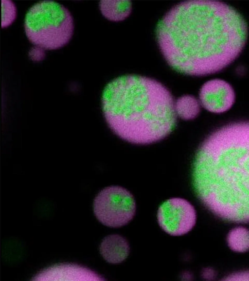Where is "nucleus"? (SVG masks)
<instances>
[{
    "label": "nucleus",
    "instance_id": "16",
    "mask_svg": "<svg viewBox=\"0 0 249 281\" xmlns=\"http://www.w3.org/2000/svg\"><path fill=\"white\" fill-rule=\"evenodd\" d=\"M204 273L205 274V277L206 278H211L214 276V272L213 270H207Z\"/></svg>",
    "mask_w": 249,
    "mask_h": 281
},
{
    "label": "nucleus",
    "instance_id": "11",
    "mask_svg": "<svg viewBox=\"0 0 249 281\" xmlns=\"http://www.w3.org/2000/svg\"><path fill=\"white\" fill-rule=\"evenodd\" d=\"M175 109L176 115L183 120H192L199 114L200 104L194 96L184 95L175 102Z\"/></svg>",
    "mask_w": 249,
    "mask_h": 281
},
{
    "label": "nucleus",
    "instance_id": "12",
    "mask_svg": "<svg viewBox=\"0 0 249 281\" xmlns=\"http://www.w3.org/2000/svg\"><path fill=\"white\" fill-rule=\"evenodd\" d=\"M230 248L237 252H245L249 250V230L238 227L231 230L227 238Z\"/></svg>",
    "mask_w": 249,
    "mask_h": 281
},
{
    "label": "nucleus",
    "instance_id": "2",
    "mask_svg": "<svg viewBox=\"0 0 249 281\" xmlns=\"http://www.w3.org/2000/svg\"><path fill=\"white\" fill-rule=\"evenodd\" d=\"M194 190L219 218L249 222V122L226 125L212 133L195 156Z\"/></svg>",
    "mask_w": 249,
    "mask_h": 281
},
{
    "label": "nucleus",
    "instance_id": "15",
    "mask_svg": "<svg viewBox=\"0 0 249 281\" xmlns=\"http://www.w3.org/2000/svg\"><path fill=\"white\" fill-rule=\"evenodd\" d=\"M44 49L37 47L32 48L30 51L29 55L31 58L34 60H42L45 56Z\"/></svg>",
    "mask_w": 249,
    "mask_h": 281
},
{
    "label": "nucleus",
    "instance_id": "14",
    "mask_svg": "<svg viewBox=\"0 0 249 281\" xmlns=\"http://www.w3.org/2000/svg\"><path fill=\"white\" fill-rule=\"evenodd\" d=\"M225 280L228 281H249V271H242L232 274L227 277Z\"/></svg>",
    "mask_w": 249,
    "mask_h": 281
},
{
    "label": "nucleus",
    "instance_id": "8",
    "mask_svg": "<svg viewBox=\"0 0 249 281\" xmlns=\"http://www.w3.org/2000/svg\"><path fill=\"white\" fill-rule=\"evenodd\" d=\"M37 281H103L101 276L80 265L65 263L50 267L36 275Z\"/></svg>",
    "mask_w": 249,
    "mask_h": 281
},
{
    "label": "nucleus",
    "instance_id": "9",
    "mask_svg": "<svg viewBox=\"0 0 249 281\" xmlns=\"http://www.w3.org/2000/svg\"><path fill=\"white\" fill-rule=\"evenodd\" d=\"M100 252L104 259L111 263H118L124 261L128 256L129 246L123 237L113 234L106 237L100 246Z\"/></svg>",
    "mask_w": 249,
    "mask_h": 281
},
{
    "label": "nucleus",
    "instance_id": "6",
    "mask_svg": "<svg viewBox=\"0 0 249 281\" xmlns=\"http://www.w3.org/2000/svg\"><path fill=\"white\" fill-rule=\"evenodd\" d=\"M157 218L162 229L175 236L184 235L195 225L196 213L194 206L185 199H170L159 207Z\"/></svg>",
    "mask_w": 249,
    "mask_h": 281
},
{
    "label": "nucleus",
    "instance_id": "13",
    "mask_svg": "<svg viewBox=\"0 0 249 281\" xmlns=\"http://www.w3.org/2000/svg\"><path fill=\"white\" fill-rule=\"evenodd\" d=\"M2 27H5L12 23L16 16V9L10 1L2 0Z\"/></svg>",
    "mask_w": 249,
    "mask_h": 281
},
{
    "label": "nucleus",
    "instance_id": "1",
    "mask_svg": "<svg viewBox=\"0 0 249 281\" xmlns=\"http://www.w3.org/2000/svg\"><path fill=\"white\" fill-rule=\"evenodd\" d=\"M156 36L171 67L203 76L221 71L238 57L247 40L248 26L227 4L191 0L172 8L158 23Z\"/></svg>",
    "mask_w": 249,
    "mask_h": 281
},
{
    "label": "nucleus",
    "instance_id": "10",
    "mask_svg": "<svg viewBox=\"0 0 249 281\" xmlns=\"http://www.w3.org/2000/svg\"><path fill=\"white\" fill-rule=\"evenodd\" d=\"M102 14L112 21H121L128 16L131 12V4L128 0H104L99 4Z\"/></svg>",
    "mask_w": 249,
    "mask_h": 281
},
{
    "label": "nucleus",
    "instance_id": "3",
    "mask_svg": "<svg viewBox=\"0 0 249 281\" xmlns=\"http://www.w3.org/2000/svg\"><path fill=\"white\" fill-rule=\"evenodd\" d=\"M105 118L121 139L138 144L161 140L175 128V102L168 89L153 79L136 75L108 83L102 96Z\"/></svg>",
    "mask_w": 249,
    "mask_h": 281
},
{
    "label": "nucleus",
    "instance_id": "7",
    "mask_svg": "<svg viewBox=\"0 0 249 281\" xmlns=\"http://www.w3.org/2000/svg\"><path fill=\"white\" fill-rule=\"evenodd\" d=\"M200 101L207 110L221 113L230 109L235 100V94L231 86L220 79L210 80L201 87Z\"/></svg>",
    "mask_w": 249,
    "mask_h": 281
},
{
    "label": "nucleus",
    "instance_id": "5",
    "mask_svg": "<svg viewBox=\"0 0 249 281\" xmlns=\"http://www.w3.org/2000/svg\"><path fill=\"white\" fill-rule=\"evenodd\" d=\"M93 210L103 224L119 227L128 223L133 218L136 205L132 194L126 189L111 186L102 189L96 196Z\"/></svg>",
    "mask_w": 249,
    "mask_h": 281
},
{
    "label": "nucleus",
    "instance_id": "4",
    "mask_svg": "<svg viewBox=\"0 0 249 281\" xmlns=\"http://www.w3.org/2000/svg\"><path fill=\"white\" fill-rule=\"evenodd\" d=\"M24 28L29 40L44 50L63 47L71 40L73 21L68 10L53 1H40L27 13Z\"/></svg>",
    "mask_w": 249,
    "mask_h": 281
}]
</instances>
